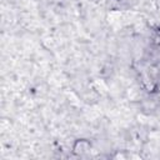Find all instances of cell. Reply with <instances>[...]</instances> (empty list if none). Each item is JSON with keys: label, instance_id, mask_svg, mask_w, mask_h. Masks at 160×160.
Here are the masks:
<instances>
[{"label": "cell", "instance_id": "1", "mask_svg": "<svg viewBox=\"0 0 160 160\" xmlns=\"http://www.w3.org/2000/svg\"><path fill=\"white\" fill-rule=\"evenodd\" d=\"M90 148H91V145H90V142L88 141V140H85V139H80V140H78L75 144H74V152L75 154H85V152H88L89 150H90Z\"/></svg>", "mask_w": 160, "mask_h": 160}]
</instances>
